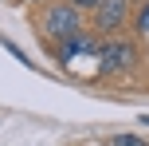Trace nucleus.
Wrapping results in <instances>:
<instances>
[{
	"label": "nucleus",
	"mask_w": 149,
	"mask_h": 146,
	"mask_svg": "<svg viewBox=\"0 0 149 146\" xmlns=\"http://www.w3.org/2000/svg\"><path fill=\"white\" fill-rule=\"evenodd\" d=\"M39 28H43L47 39L63 44V39H71V36L82 32V12H79L74 4H67V0H63V4H51V8L43 12V24H39Z\"/></svg>",
	"instance_id": "1"
},
{
	"label": "nucleus",
	"mask_w": 149,
	"mask_h": 146,
	"mask_svg": "<svg viewBox=\"0 0 149 146\" xmlns=\"http://www.w3.org/2000/svg\"><path fill=\"white\" fill-rule=\"evenodd\" d=\"M134 63H137V51H134V44H126V39H106V44L98 47V71H102V75L130 71Z\"/></svg>",
	"instance_id": "2"
},
{
	"label": "nucleus",
	"mask_w": 149,
	"mask_h": 146,
	"mask_svg": "<svg viewBox=\"0 0 149 146\" xmlns=\"http://www.w3.org/2000/svg\"><path fill=\"white\" fill-rule=\"evenodd\" d=\"M126 12H130V0H102L94 8V28L98 32H118L126 24Z\"/></svg>",
	"instance_id": "3"
},
{
	"label": "nucleus",
	"mask_w": 149,
	"mask_h": 146,
	"mask_svg": "<svg viewBox=\"0 0 149 146\" xmlns=\"http://www.w3.org/2000/svg\"><path fill=\"white\" fill-rule=\"evenodd\" d=\"M82 51H94V39H90L86 32H79V36H71V39L59 44V59H63V63H67L71 55H82Z\"/></svg>",
	"instance_id": "4"
},
{
	"label": "nucleus",
	"mask_w": 149,
	"mask_h": 146,
	"mask_svg": "<svg viewBox=\"0 0 149 146\" xmlns=\"http://www.w3.org/2000/svg\"><path fill=\"white\" fill-rule=\"evenodd\" d=\"M114 146H145V142L137 138V134H118V138H114Z\"/></svg>",
	"instance_id": "5"
},
{
	"label": "nucleus",
	"mask_w": 149,
	"mask_h": 146,
	"mask_svg": "<svg viewBox=\"0 0 149 146\" xmlns=\"http://www.w3.org/2000/svg\"><path fill=\"white\" fill-rule=\"evenodd\" d=\"M67 4H74V8H79V12H94V8L102 4V0H67Z\"/></svg>",
	"instance_id": "6"
},
{
	"label": "nucleus",
	"mask_w": 149,
	"mask_h": 146,
	"mask_svg": "<svg viewBox=\"0 0 149 146\" xmlns=\"http://www.w3.org/2000/svg\"><path fill=\"white\" fill-rule=\"evenodd\" d=\"M137 32H149V8L141 12V20H137Z\"/></svg>",
	"instance_id": "7"
},
{
	"label": "nucleus",
	"mask_w": 149,
	"mask_h": 146,
	"mask_svg": "<svg viewBox=\"0 0 149 146\" xmlns=\"http://www.w3.org/2000/svg\"><path fill=\"white\" fill-rule=\"evenodd\" d=\"M141 126H149V115H141Z\"/></svg>",
	"instance_id": "8"
}]
</instances>
